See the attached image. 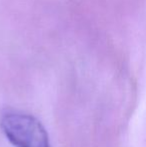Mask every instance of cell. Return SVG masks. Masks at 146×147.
Listing matches in <instances>:
<instances>
[{
  "instance_id": "cell-1",
  "label": "cell",
  "mask_w": 146,
  "mask_h": 147,
  "mask_svg": "<svg viewBox=\"0 0 146 147\" xmlns=\"http://www.w3.org/2000/svg\"><path fill=\"white\" fill-rule=\"evenodd\" d=\"M1 128L14 147H50L44 126L27 113H5L1 119Z\"/></svg>"
}]
</instances>
